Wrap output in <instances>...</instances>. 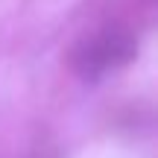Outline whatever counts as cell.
<instances>
[{"mask_svg":"<svg viewBox=\"0 0 158 158\" xmlns=\"http://www.w3.org/2000/svg\"><path fill=\"white\" fill-rule=\"evenodd\" d=\"M138 56V38L129 27H102L100 32L88 35V38L76 41L70 50L68 62L70 70L85 79V82H97L111 70H120Z\"/></svg>","mask_w":158,"mask_h":158,"instance_id":"1","label":"cell"}]
</instances>
